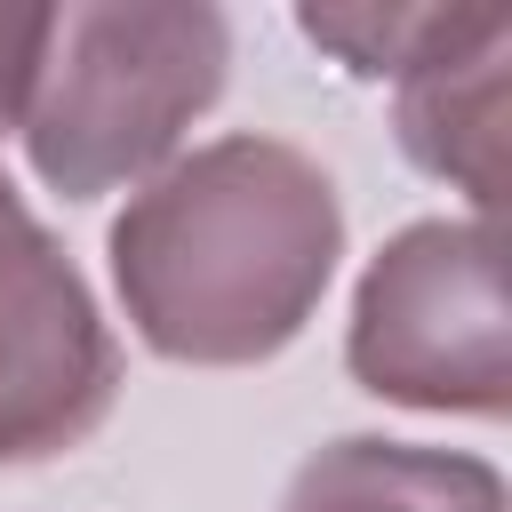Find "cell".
Listing matches in <instances>:
<instances>
[{
    "label": "cell",
    "mask_w": 512,
    "mask_h": 512,
    "mask_svg": "<svg viewBox=\"0 0 512 512\" xmlns=\"http://www.w3.org/2000/svg\"><path fill=\"white\" fill-rule=\"evenodd\" d=\"M336 256V184L280 136H216L168 160L112 224L128 328L184 368H248L296 344Z\"/></svg>",
    "instance_id": "obj_1"
},
{
    "label": "cell",
    "mask_w": 512,
    "mask_h": 512,
    "mask_svg": "<svg viewBox=\"0 0 512 512\" xmlns=\"http://www.w3.org/2000/svg\"><path fill=\"white\" fill-rule=\"evenodd\" d=\"M232 64V24L216 8H152V0H80L56 8L24 152L32 176L64 200H96L112 184L152 176L176 136L216 104Z\"/></svg>",
    "instance_id": "obj_2"
},
{
    "label": "cell",
    "mask_w": 512,
    "mask_h": 512,
    "mask_svg": "<svg viewBox=\"0 0 512 512\" xmlns=\"http://www.w3.org/2000/svg\"><path fill=\"white\" fill-rule=\"evenodd\" d=\"M352 376L376 400L440 408V416H504L512 408V344H504V232L496 224H408L376 248L352 296Z\"/></svg>",
    "instance_id": "obj_3"
},
{
    "label": "cell",
    "mask_w": 512,
    "mask_h": 512,
    "mask_svg": "<svg viewBox=\"0 0 512 512\" xmlns=\"http://www.w3.org/2000/svg\"><path fill=\"white\" fill-rule=\"evenodd\" d=\"M120 400V344L48 240V224L0 176V464L80 448Z\"/></svg>",
    "instance_id": "obj_4"
},
{
    "label": "cell",
    "mask_w": 512,
    "mask_h": 512,
    "mask_svg": "<svg viewBox=\"0 0 512 512\" xmlns=\"http://www.w3.org/2000/svg\"><path fill=\"white\" fill-rule=\"evenodd\" d=\"M504 48H512V8H472L456 40H440L424 64L400 72V144L416 168L448 176L480 224L504 208Z\"/></svg>",
    "instance_id": "obj_5"
},
{
    "label": "cell",
    "mask_w": 512,
    "mask_h": 512,
    "mask_svg": "<svg viewBox=\"0 0 512 512\" xmlns=\"http://www.w3.org/2000/svg\"><path fill=\"white\" fill-rule=\"evenodd\" d=\"M280 512H504V480L488 456L464 448L352 432L296 464Z\"/></svg>",
    "instance_id": "obj_6"
},
{
    "label": "cell",
    "mask_w": 512,
    "mask_h": 512,
    "mask_svg": "<svg viewBox=\"0 0 512 512\" xmlns=\"http://www.w3.org/2000/svg\"><path fill=\"white\" fill-rule=\"evenodd\" d=\"M464 16L472 8H408V0H360V8H304L296 24H304V40H320V48H336L352 72H368V80H400L408 64H424L440 40H456L464 32Z\"/></svg>",
    "instance_id": "obj_7"
},
{
    "label": "cell",
    "mask_w": 512,
    "mask_h": 512,
    "mask_svg": "<svg viewBox=\"0 0 512 512\" xmlns=\"http://www.w3.org/2000/svg\"><path fill=\"white\" fill-rule=\"evenodd\" d=\"M48 32H56V8H0V136H8V128L24 120V104H32Z\"/></svg>",
    "instance_id": "obj_8"
}]
</instances>
